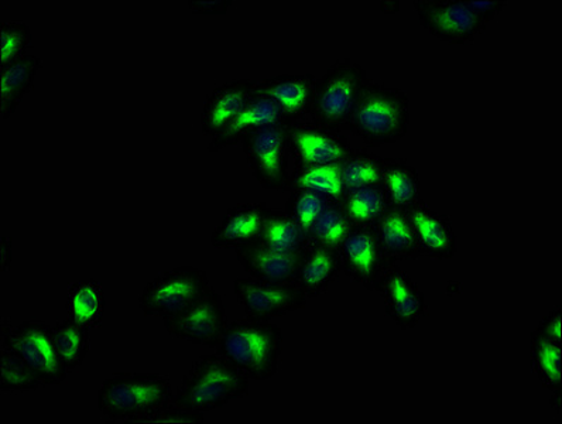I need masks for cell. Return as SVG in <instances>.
Here are the masks:
<instances>
[{
  "label": "cell",
  "instance_id": "1",
  "mask_svg": "<svg viewBox=\"0 0 562 424\" xmlns=\"http://www.w3.org/2000/svg\"><path fill=\"white\" fill-rule=\"evenodd\" d=\"M250 382L238 367L221 354H202L182 377L172 402L205 414L248 397Z\"/></svg>",
  "mask_w": 562,
  "mask_h": 424
},
{
  "label": "cell",
  "instance_id": "2",
  "mask_svg": "<svg viewBox=\"0 0 562 424\" xmlns=\"http://www.w3.org/2000/svg\"><path fill=\"white\" fill-rule=\"evenodd\" d=\"M284 335L278 324L244 319L228 322L215 352L229 359L254 382L278 373Z\"/></svg>",
  "mask_w": 562,
  "mask_h": 424
},
{
  "label": "cell",
  "instance_id": "3",
  "mask_svg": "<svg viewBox=\"0 0 562 424\" xmlns=\"http://www.w3.org/2000/svg\"><path fill=\"white\" fill-rule=\"evenodd\" d=\"M175 399V388L167 375L159 372H121L102 382L97 408L111 422L135 423L160 411Z\"/></svg>",
  "mask_w": 562,
  "mask_h": 424
},
{
  "label": "cell",
  "instance_id": "4",
  "mask_svg": "<svg viewBox=\"0 0 562 424\" xmlns=\"http://www.w3.org/2000/svg\"><path fill=\"white\" fill-rule=\"evenodd\" d=\"M411 98L402 88L369 81L349 120L348 131L369 147L393 145L411 126Z\"/></svg>",
  "mask_w": 562,
  "mask_h": 424
},
{
  "label": "cell",
  "instance_id": "5",
  "mask_svg": "<svg viewBox=\"0 0 562 424\" xmlns=\"http://www.w3.org/2000/svg\"><path fill=\"white\" fill-rule=\"evenodd\" d=\"M369 81L361 64L349 57L339 58L317 78L308 120L335 132L348 131L355 107Z\"/></svg>",
  "mask_w": 562,
  "mask_h": 424
},
{
  "label": "cell",
  "instance_id": "6",
  "mask_svg": "<svg viewBox=\"0 0 562 424\" xmlns=\"http://www.w3.org/2000/svg\"><path fill=\"white\" fill-rule=\"evenodd\" d=\"M211 288L206 270L182 265L151 279L142 290L139 308L149 317L169 319L195 303Z\"/></svg>",
  "mask_w": 562,
  "mask_h": 424
},
{
  "label": "cell",
  "instance_id": "7",
  "mask_svg": "<svg viewBox=\"0 0 562 424\" xmlns=\"http://www.w3.org/2000/svg\"><path fill=\"white\" fill-rule=\"evenodd\" d=\"M0 345L21 357L41 377L44 387H58L70 373L54 344L53 325L42 319H29L16 325L0 339Z\"/></svg>",
  "mask_w": 562,
  "mask_h": 424
},
{
  "label": "cell",
  "instance_id": "8",
  "mask_svg": "<svg viewBox=\"0 0 562 424\" xmlns=\"http://www.w3.org/2000/svg\"><path fill=\"white\" fill-rule=\"evenodd\" d=\"M256 181L268 191H288L290 152L285 122L261 127L240 142Z\"/></svg>",
  "mask_w": 562,
  "mask_h": 424
},
{
  "label": "cell",
  "instance_id": "9",
  "mask_svg": "<svg viewBox=\"0 0 562 424\" xmlns=\"http://www.w3.org/2000/svg\"><path fill=\"white\" fill-rule=\"evenodd\" d=\"M413 7L422 27L443 43L467 46L486 31L468 0H414Z\"/></svg>",
  "mask_w": 562,
  "mask_h": 424
},
{
  "label": "cell",
  "instance_id": "10",
  "mask_svg": "<svg viewBox=\"0 0 562 424\" xmlns=\"http://www.w3.org/2000/svg\"><path fill=\"white\" fill-rule=\"evenodd\" d=\"M234 294L249 319L263 322L299 312L310 302L294 282H268L250 276L235 280Z\"/></svg>",
  "mask_w": 562,
  "mask_h": 424
},
{
  "label": "cell",
  "instance_id": "11",
  "mask_svg": "<svg viewBox=\"0 0 562 424\" xmlns=\"http://www.w3.org/2000/svg\"><path fill=\"white\" fill-rule=\"evenodd\" d=\"M285 137L294 167L339 165L353 150L342 132L310 120L285 122Z\"/></svg>",
  "mask_w": 562,
  "mask_h": 424
},
{
  "label": "cell",
  "instance_id": "12",
  "mask_svg": "<svg viewBox=\"0 0 562 424\" xmlns=\"http://www.w3.org/2000/svg\"><path fill=\"white\" fill-rule=\"evenodd\" d=\"M228 322L224 300L211 288L182 312L162 320V325L172 338L215 348Z\"/></svg>",
  "mask_w": 562,
  "mask_h": 424
},
{
  "label": "cell",
  "instance_id": "13",
  "mask_svg": "<svg viewBox=\"0 0 562 424\" xmlns=\"http://www.w3.org/2000/svg\"><path fill=\"white\" fill-rule=\"evenodd\" d=\"M374 290L381 294L387 317L402 330L417 327L426 315V295L398 264L386 265Z\"/></svg>",
  "mask_w": 562,
  "mask_h": 424
},
{
  "label": "cell",
  "instance_id": "14",
  "mask_svg": "<svg viewBox=\"0 0 562 424\" xmlns=\"http://www.w3.org/2000/svg\"><path fill=\"white\" fill-rule=\"evenodd\" d=\"M338 250L341 256L342 272L353 283L367 290L376 289L378 280L387 263L378 243L374 228L352 226Z\"/></svg>",
  "mask_w": 562,
  "mask_h": 424
},
{
  "label": "cell",
  "instance_id": "15",
  "mask_svg": "<svg viewBox=\"0 0 562 424\" xmlns=\"http://www.w3.org/2000/svg\"><path fill=\"white\" fill-rule=\"evenodd\" d=\"M317 77L314 74H281V76L256 81L255 96L268 98L284 121L308 120L312 111Z\"/></svg>",
  "mask_w": 562,
  "mask_h": 424
},
{
  "label": "cell",
  "instance_id": "16",
  "mask_svg": "<svg viewBox=\"0 0 562 424\" xmlns=\"http://www.w3.org/2000/svg\"><path fill=\"white\" fill-rule=\"evenodd\" d=\"M255 83L249 78H239L214 88L202 107V133L214 137L224 131L256 97Z\"/></svg>",
  "mask_w": 562,
  "mask_h": 424
},
{
  "label": "cell",
  "instance_id": "17",
  "mask_svg": "<svg viewBox=\"0 0 562 424\" xmlns=\"http://www.w3.org/2000/svg\"><path fill=\"white\" fill-rule=\"evenodd\" d=\"M404 211L411 220L424 256L437 260H450L456 256L457 234L447 215L431 209L423 200Z\"/></svg>",
  "mask_w": 562,
  "mask_h": 424
},
{
  "label": "cell",
  "instance_id": "18",
  "mask_svg": "<svg viewBox=\"0 0 562 424\" xmlns=\"http://www.w3.org/2000/svg\"><path fill=\"white\" fill-rule=\"evenodd\" d=\"M270 207L266 202L232 207L222 216L211 234V245L216 249L236 250L259 243Z\"/></svg>",
  "mask_w": 562,
  "mask_h": 424
},
{
  "label": "cell",
  "instance_id": "19",
  "mask_svg": "<svg viewBox=\"0 0 562 424\" xmlns=\"http://www.w3.org/2000/svg\"><path fill=\"white\" fill-rule=\"evenodd\" d=\"M342 272L339 250L331 246L307 243L302 250L294 283L303 290L310 300L327 292L329 286Z\"/></svg>",
  "mask_w": 562,
  "mask_h": 424
},
{
  "label": "cell",
  "instance_id": "20",
  "mask_svg": "<svg viewBox=\"0 0 562 424\" xmlns=\"http://www.w3.org/2000/svg\"><path fill=\"white\" fill-rule=\"evenodd\" d=\"M373 228L387 264L423 258V250L406 211L389 205Z\"/></svg>",
  "mask_w": 562,
  "mask_h": 424
},
{
  "label": "cell",
  "instance_id": "21",
  "mask_svg": "<svg viewBox=\"0 0 562 424\" xmlns=\"http://www.w3.org/2000/svg\"><path fill=\"white\" fill-rule=\"evenodd\" d=\"M236 259L250 278L268 282H294L297 275L302 250L283 253L260 243L236 250Z\"/></svg>",
  "mask_w": 562,
  "mask_h": 424
},
{
  "label": "cell",
  "instance_id": "22",
  "mask_svg": "<svg viewBox=\"0 0 562 424\" xmlns=\"http://www.w3.org/2000/svg\"><path fill=\"white\" fill-rule=\"evenodd\" d=\"M280 122L285 121L279 108L268 98L256 96L224 131L211 137L209 150L218 153L225 150L226 147L240 145V142L250 133Z\"/></svg>",
  "mask_w": 562,
  "mask_h": 424
},
{
  "label": "cell",
  "instance_id": "23",
  "mask_svg": "<svg viewBox=\"0 0 562 424\" xmlns=\"http://www.w3.org/2000/svg\"><path fill=\"white\" fill-rule=\"evenodd\" d=\"M42 70L41 57L27 54L21 60L0 68V116L9 120L22 105L24 97L32 91Z\"/></svg>",
  "mask_w": 562,
  "mask_h": 424
},
{
  "label": "cell",
  "instance_id": "24",
  "mask_svg": "<svg viewBox=\"0 0 562 424\" xmlns=\"http://www.w3.org/2000/svg\"><path fill=\"white\" fill-rule=\"evenodd\" d=\"M381 187L396 209L407 210L423 200L420 175L402 157H383Z\"/></svg>",
  "mask_w": 562,
  "mask_h": 424
},
{
  "label": "cell",
  "instance_id": "25",
  "mask_svg": "<svg viewBox=\"0 0 562 424\" xmlns=\"http://www.w3.org/2000/svg\"><path fill=\"white\" fill-rule=\"evenodd\" d=\"M66 309L68 317L91 332L100 327L105 315V290L95 279L72 283L68 289Z\"/></svg>",
  "mask_w": 562,
  "mask_h": 424
},
{
  "label": "cell",
  "instance_id": "26",
  "mask_svg": "<svg viewBox=\"0 0 562 424\" xmlns=\"http://www.w3.org/2000/svg\"><path fill=\"white\" fill-rule=\"evenodd\" d=\"M339 165L293 167L288 192L290 190H308L318 192V194L327 197L328 200L341 201L347 189H345Z\"/></svg>",
  "mask_w": 562,
  "mask_h": 424
},
{
  "label": "cell",
  "instance_id": "27",
  "mask_svg": "<svg viewBox=\"0 0 562 424\" xmlns=\"http://www.w3.org/2000/svg\"><path fill=\"white\" fill-rule=\"evenodd\" d=\"M562 344L539 332L530 334L532 372L551 393L562 392Z\"/></svg>",
  "mask_w": 562,
  "mask_h": 424
},
{
  "label": "cell",
  "instance_id": "28",
  "mask_svg": "<svg viewBox=\"0 0 562 424\" xmlns=\"http://www.w3.org/2000/svg\"><path fill=\"white\" fill-rule=\"evenodd\" d=\"M339 202L352 226H371V228L378 224L383 212L391 205L381 185L349 190Z\"/></svg>",
  "mask_w": 562,
  "mask_h": 424
},
{
  "label": "cell",
  "instance_id": "29",
  "mask_svg": "<svg viewBox=\"0 0 562 424\" xmlns=\"http://www.w3.org/2000/svg\"><path fill=\"white\" fill-rule=\"evenodd\" d=\"M259 243L283 253H299L307 245L308 236L288 211L270 209Z\"/></svg>",
  "mask_w": 562,
  "mask_h": 424
},
{
  "label": "cell",
  "instance_id": "30",
  "mask_svg": "<svg viewBox=\"0 0 562 424\" xmlns=\"http://www.w3.org/2000/svg\"><path fill=\"white\" fill-rule=\"evenodd\" d=\"M54 344L68 372H76L90 354V330L67 317L53 325Z\"/></svg>",
  "mask_w": 562,
  "mask_h": 424
},
{
  "label": "cell",
  "instance_id": "31",
  "mask_svg": "<svg viewBox=\"0 0 562 424\" xmlns=\"http://www.w3.org/2000/svg\"><path fill=\"white\" fill-rule=\"evenodd\" d=\"M43 387L41 377L21 357L0 345V392H37Z\"/></svg>",
  "mask_w": 562,
  "mask_h": 424
},
{
  "label": "cell",
  "instance_id": "32",
  "mask_svg": "<svg viewBox=\"0 0 562 424\" xmlns=\"http://www.w3.org/2000/svg\"><path fill=\"white\" fill-rule=\"evenodd\" d=\"M341 175L347 191L361 187L381 185L383 156L363 149H353L341 165Z\"/></svg>",
  "mask_w": 562,
  "mask_h": 424
},
{
  "label": "cell",
  "instance_id": "33",
  "mask_svg": "<svg viewBox=\"0 0 562 424\" xmlns=\"http://www.w3.org/2000/svg\"><path fill=\"white\" fill-rule=\"evenodd\" d=\"M352 224L349 223L341 202L328 201L308 234V243L322 244L339 249Z\"/></svg>",
  "mask_w": 562,
  "mask_h": 424
},
{
  "label": "cell",
  "instance_id": "34",
  "mask_svg": "<svg viewBox=\"0 0 562 424\" xmlns=\"http://www.w3.org/2000/svg\"><path fill=\"white\" fill-rule=\"evenodd\" d=\"M32 43L33 33L26 22L3 21L0 24V68L27 56Z\"/></svg>",
  "mask_w": 562,
  "mask_h": 424
},
{
  "label": "cell",
  "instance_id": "35",
  "mask_svg": "<svg viewBox=\"0 0 562 424\" xmlns=\"http://www.w3.org/2000/svg\"><path fill=\"white\" fill-rule=\"evenodd\" d=\"M327 197L308 190H290L288 207L285 211L292 219L302 226L305 234H310L315 221L322 214L325 205L328 204Z\"/></svg>",
  "mask_w": 562,
  "mask_h": 424
},
{
  "label": "cell",
  "instance_id": "36",
  "mask_svg": "<svg viewBox=\"0 0 562 424\" xmlns=\"http://www.w3.org/2000/svg\"><path fill=\"white\" fill-rule=\"evenodd\" d=\"M204 422V413L190 411V409L172 402L167 404L166 408L160 409V411L153 412L149 414V416L140 419L137 424H201Z\"/></svg>",
  "mask_w": 562,
  "mask_h": 424
},
{
  "label": "cell",
  "instance_id": "37",
  "mask_svg": "<svg viewBox=\"0 0 562 424\" xmlns=\"http://www.w3.org/2000/svg\"><path fill=\"white\" fill-rule=\"evenodd\" d=\"M472 12L476 14V18L480 19L482 23H491L495 21L497 16L503 12V9L506 8L507 2L505 0H468Z\"/></svg>",
  "mask_w": 562,
  "mask_h": 424
},
{
  "label": "cell",
  "instance_id": "38",
  "mask_svg": "<svg viewBox=\"0 0 562 424\" xmlns=\"http://www.w3.org/2000/svg\"><path fill=\"white\" fill-rule=\"evenodd\" d=\"M536 332L546 335L547 338L554 339L562 344V308L561 304L555 305L540 324L537 325Z\"/></svg>",
  "mask_w": 562,
  "mask_h": 424
},
{
  "label": "cell",
  "instance_id": "39",
  "mask_svg": "<svg viewBox=\"0 0 562 424\" xmlns=\"http://www.w3.org/2000/svg\"><path fill=\"white\" fill-rule=\"evenodd\" d=\"M187 4H189L192 13L226 14L234 4V0H189Z\"/></svg>",
  "mask_w": 562,
  "mask_h": 424
}]
</instances>
